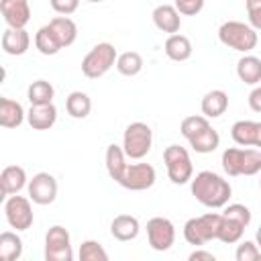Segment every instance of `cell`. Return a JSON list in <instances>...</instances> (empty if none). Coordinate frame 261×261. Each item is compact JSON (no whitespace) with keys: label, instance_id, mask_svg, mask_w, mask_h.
Segmentation results:
<instances>
[{"label":"cell","instance_id":"ac0fdd59","mask_svg":"<svg viewBox=\"0 0 261 261\" xmlns=\"http://www.w3.org/2000/svg\"><path fill=\"white\" fill-rule=\"evenodd\" d=\"M24 120V108L20 102L10 98H0V124L4 128H16Z\"/></svg>","mask_w":261,"mask_h":261},{"label":"cell","instance_id":"b9f144b4","mask_svg":"<svg viewBox=\"0 0 261 261\" xmlns=\"http://www.w3.org/2000/svg\"><path fill=\"white\" fill-rule=\"evenodd\" d=\"M190 261H214V255L212 253H208V251H194L192 255H190Z\"/></svg>","mask_w":261,"mask_h":261},{"label":"cell","instance_id":"6da1fadb","mask_svg":"<svg viewBox=\"0 0 261 261\" xmlns=\"http://www.w3.org/2000/svg\"><path fill=\"white\" fill-rule=\"evenodd\" d=\"M190 190H192V196L206 208H224L232 194L230 184L222 175L208 171V169L200 171V173H196V177H192Z\"/></svg>","mask_w":261,"mask_h":261},{"label":"cell","instance_id":"f6af8a7d","mask_svg":"<svg viewBox=\"0 0 261 261\" xmlns=\"http://www.w3.org/2000/svg\"><path fill=\"white\" fill-rule=\"evenodd\" d=\"M259 188H261V179H259Z\"/></svg>","mask_w":261,"mask_h":261},{"label":"cell","instance_id":"603a6c76","mask_svg":"<svg viewBox=\"0 0 261 261\" xmlns=\"http://www.w3.org/2000/svg\"><path fill=\"white\" fill-rule=\"evenodd\" d=\"M165 55L171 59V61H186L190 59L192 55V43L186 35H169L167 41H165Z\"/></svg>","mask_w":261,"mask_h":261},{"label":"cell","instance_id":"cb8c5ba5","mask_svg":"<svg viewBox=\"0 0 261 261\" xmlns=\"http://www.w3.org/2000/svg\"><path fill=\"white\" fill-rule=\"evenodd\" d=\"M22 255V241L16 232L4 230L0 234V259L2 261H16Z\"/></svg>","mask_w":261,"mask_h":261},{"label":"cell","instance_id":"f1b7e54d","mask_svg":"<svg viewBox=\"0 0 261 261\" xmlns=\"http://www.w3.org/2000/svg\"><path fill=\"white\" fill-rule=\"evenodd\" d=\"M65 110L73 118H86L92 110V100L84 92H71L65 100Z\"/></svg>","mask_w":261,"mask_h":261},{"label":"cell","instance_id":"d4e9b609","mask_svg":"<svg viewBox=\"0 0 261 261\" xmlns=\"http://www.w3.org/2000/svg\"><path fill=\"white\" fill-rule=\"evenodd\" d=\"M124 167H126L124 149L118 147V145H114V143L108 145V149H106V171H108L110 179L118 181V177H120V173L124 171Z\"/></svg>","mask_w":261,"mask_h":261},{"label":"cell","instance_id":"484cf974","mask_svg":"<svg viewBox=\"0 0 261 261\" xmlns=\"http://www.w3.org/2000/svg\"><path fill=\"white\" fill-rule=\"evenodd\" d=\"M53 96H55V90L53 86L47 82V80H37L29 86L27 90V98L31 102V106H41V104H51L53 102Z\"/></svg>","mask_w":261,"mask_h":261},{"label":"cell","instance_id":"d590c367","mask_svg":"<svg viewBox=\"0 0 261 261\" xmlns=\"http://www.w3.org/2000/svg\"><path fill=\"white\" fill-rule=\"evenodd\" d=\"M234 257H237V261H259L261 259V249L257 247V243L245 241L237 247Z\"/></svg>","mask_w":261,"mask_h":261},{"label":"cell","instance_id":"83f0119b","mask_svg":"<svg viewBox=\"0 0 261 261\" xmlns=\"http://www.w3.org/2000/svg\"><path fill=\"white\" fill-rule=\"evenodd\" d=\"M35 47H37L39 53H43V55H55L59 49H63L61 43L57 41L55 33H53V29H51L49 24H45V27H41V29L37 31V35H35Z\"/></svg>","mask_w":261,"mask_h":261},{"label":"cell","instance_id":"9a60e30c","mask_svg":"<svg viewBox=\"0 0 261 261\" xmlns=\"http://www.w3.org/2000/svg\"><path fill=\"white\" fill-rule=\"evenodd\" d=\"M27 186V171L20 165H8L0 173V190L4 196L18 194Z\"/></svg>","mask_w":261,"mask_h":261},{"label":"cell","instance_id":"ab89813d","mask_svg":"<svg viewBox=\"0 0 261 261\" xmlns=\"http://www.w3.org/2000/svg\"><path fill=\"white\" fill-rule=\"evenodd\" d=\"M49 4H51V8H53L57 14L69 16V14H73V12L77 10L80 0H49Z\"/></svg>","mask_w":261,"mask_h":261},{"label":"cell","instance_id":"7a4b0ae2","mask_svg":"<svg viewBox=\"0 0 261 261\" xmlns=\"http://www.w3.org/2000/svg\"><path fill=\"white\" fill-rule=\"evenodd\" d=\"M220 222H222V214H216V212H206L202 216L190 218L184 224V239L194 247L206 245V243L218 239Z\"/></svg>","mask_w":261,"mask_h":261},{"label":"cell","instance_id":"ee69618b","mask_svg":"<svg viewBox=\"0 0 261 261\" xmlns=\"http://www.w3.org/2000/svg\"><path fill=\"white\" fill-rule=\"evenodd\" d=\"M86 2H94L96 4V2H102V0H86Z\"/></svg>","mask_w":261,"mask_h":261},{"label":"cell","instance_id":"d6986e66","mask_svg":"<svg viewBox=\"0 0 261 261\" xmlns=\"http://www.w3.org/2000/svg\"><path fill=\"white\" fill-rule=\"evenodd\" d=\"M257 133H259V122H255V120H237L230 128L232 141L241 147H255Z\"/></svg>","mask_w":261,"mask_h":261},{"label":"cell","instance_id":"74e56055","mask_svg":"<svg viewBox=\"0 0 261 261\" xmlns=\"http://www.w3.org/2000/svg\"><path fill=\"white\" fill-rule=\"evenodd\" d=\"M245 6H247L249 24L255 31H261V0H245Z\"/></svg>","mask_w":261,"mask_h":261},{"label":"cell","instance_id":"52a82bcc","mask_svg":"<svg viewBox=\"0 0 261 261\" xmlns=\"http://www.w3.org/2000/svg\"><path fill=\"white\" fill-rule=\"evenodd\" d=\"M155 167L149 165V163H126L124 171L120 173L118 177V186L126 188V190H133V192H143V190H149L153 184H155Z\"/></svg>","mask_w":261,"mask_h":261},{"label":"cell","instance_id":"f35d334b","mask_svg":"<svg viewBox=\"0 0 261 261\" xmlns=\"http://www.w3.org/2000/svg\"><path fill=\"white\" fill-rule=\"evenodd\" d=\"M175 8L184 16H196L204 8V0H175Z\"/></svg>","mask_w":261,"mask_h":261},{"label":"cell","instance_id":"4316f807","mask_svg":"<svg viewBox=\"0 0 261 261\" xmlns=\"http://www.w3.org/2000/svg\"><path fill=\"white\" fill-rule=\"evenodd\" d=\"M188 143L196 153H212L220 145V137L212 126H208V128L200 130L196 137H192Z\"/></svg>","mask_w":261,"mask_h":261},{"label":"cell","instance_id":"d6a6232c","mask_svg":"<svg viewBox=\"0 0 261 261\" xmlns=\"http://www.w3.org/2000/svg\"><path fill=\"white\" fill-rule=\"evenodd\" d=\"M80 261H108V253L98 241H84L80 247Z\"/></svg>","mask_w":261,"mask_h":261},{"label":"cell","instance_id":"5bb4252c","mask_svg":"<svg viewBox=\"0 0 261 261\" xmlns=\"http://www.w3.org/2000/svg\"><path fill=\"white\" fill-rule=\"evenodd\" d=\"M29 47H31V37L24 29L8 27L2 33V51L6 55H24Z\"/></svg>","mask_w":261,"mask_h":261},{"label":"cell","instance_id":"5b68a950","mask_svg":"<svg viewBox=\"0 0 261 261\" xmlns=\"http://www.w3.org/2000/svg\"><path fill=\"white\" fill-rule=\"evenodd\" d=\"M153 145V130L145 122H130L122 135V149L128 159H143Z\"/></svg>","mask_w":261,"mask_h":261},{"label":"cell","instance_id":"30bf717a","mask_svg":"<svg viewBox=\"0 0 261 261\" xmlns=\"http://www.w3.org/2000/svg\"><path fill=\"white\" fill-rule=\"evenodd\" d=\"M147 239L151 249L155 251H167L175 241V226L169 218L155 216L147 222Z\"/></svg>","mask_w":261,"mask_h":261},{"label":"cell","instance_id":"2e32d148","mask_svg":"<svg viewBox=\"0 0 261 261\" xmlns=\"http://www.w3.org/2000/svg\"><path fill=\"white\" fill-rule=\"evenodd\" d=\"M27 120H29L31 128L47 130L57 120V108L53 106V102L51 104H41V106H31V110L27 112Z\"/></svg>","mask_w":261,"mask_h":261},{"label":"cell","instance_id":"7402d4cb","mask_svg":"<svg viewBox=\"0 0 261 261\" xmlns=\"http://www.w3.org/2000/svg\"><path fill=\"white\" fill-rule=\"evenodd\" d=\"M49 27L53 29L61 47H69L77 39V27L69 16H55V18L49 20Z\"/></svg>","mask_w":261,"mask_h":261},{"label":"cell","instance_id":"4dcf8cb0","mask_svg":"<svg viewBox=\"0 0 261 261\" xmlns=\"http://www.w3.org/2000/svg\"><path fill=\"white\" fill-rule=\"evenodd\" d=\"M116 69H118V73L133 77L143 69V57L137 51H124L116 59Z\"/></svg>","mask_w":261,"mask_h":261},{"label":"cell","instance_id":"44dd1931","mask_svg":"<svg viewBox=\"0 0 261 261\" xmlns=\"http://www.w3.org/2000/svg\"><path fill=\"white\" fill-rule=\"evenodd\" d=\"M237 75L243 84L255 86L261 82V59L255 55H245L237 63Z\"/></svg>","mask_w":261,"mask_h":261},{"label":"cell","instance_id":"4fadbf2b","mask_svg":"<svg viewBox=\"0 0 261 261\" xmlns=\"http://www.w3.org/2000/svg\"><path fill=\"white\" fill-rule=\"evenodd\" d=\"M153 22L159 31L163 33H169V35H175L181 27V18H179V10L171 4H159L155 10H153Z\"/></svg>","mask_w":261,"mask_h":261},{"label":"cell","instance_id":"7c38bea8","mask_svg":"<svg viewBox=\"0 0 261 261\" xmlns=\"http://www.w3.org/2000/svg\"><path fill=\"white\" fill-rule=\"evenodd\" d=\"M0 12L4 16V22L12 29H24L31 20L29 0H0Z\"/></svg>","mask_w":261,"mask_h":261},{"label":"cell","instance_id":"ffe728a7","mask_svg":"<svg viewBox=\"0 0 261 261\" xmlns=\"http://www.w3.org/2000/svg\"><path fill=\"white\" fill-rule=\"evenodd\" d=\"M228 108V96L222 90H210L202 98V114L206 118H218Z\"/></svg>","mask_w":261,"mask_h":261},{"label":"cell","instance_id":"7bdbcfd3","mask_svg":"<svg viewBox=\"0 0 261 261\" xmlns=\"http://www.w3.org/2000/svg\"><path fill=\"white\" fill-rule=\"evenodd\" d=\"M255 243H257V247L261 249V226H259L257 232H255Z\"/></svg>","mask_w":261,"mask_h":261},{"label":"cell","instance_id":"8d00e7d4","mask_svg":"<svg viewBox=\"0 0 261 261\" xmlns=\"http://www.w3.org/2000/svg\"><path fill=\"white\" fill-rule=\"evenodd\" d=\"M222 214L228 216V218H234V220L243 222L245 226H249V222H251V210L247 206H243V204H228Z\"/></svg>","mask_w":261,"mask_h":261},{"label":"cell","instance_id":"836d02e7","mask_svg":"<svg viewBox=\"0 0 261 261\" xmlns=\"http://www.w3.org/2000/svg\"><path fill=\"white\" fill-rule=\"evenodd\" d=\"M210 126V122H208V118L206 116H186L184 120H181V124H179V130H181V135L190 141L192 137H196L200 130H204V128H208Z\"/></svg>","mask_w":261,"mask_h":261},{"label":"cell","instance_id":"f546056e","mask_svg":"<svg viewBox=\"0 0 261 261\" xmlns=\"http://www.w3.org/2000/svg\"><path fill=\"white\" fill-rule=\"evenodd\" d=\"M245 224L234 220V218H228L222 214V222H220V230H218V241L226 243V245H232V243H239L243 232H245Z\"/></svg>","mask_w":261,"mask_h":261},{"label":"cell","instance_id":"3957f363","mask_svg":"<svg viewBox=\"0 0 261 261\" xmlns=\"http://www.w3.org/2000/svg\"><path fill=\"white\" fill-rule=\"evenodd\" d=\"M218 39L228 49L247 53L257 45V31L251 24H245L241 20H226L218 29Z\"/></svg>","mask_w":261,"mask_h":261},{"label":"cell","instance_id":"277c9868","mask_svg":"<svg viewBox=\"0 0 261 261\" xmlns=\"http://www.w3.org/2000/svg\"><path fill=\"white\" fill-rule=\"evenodd\" d=\"M116 59H118V53H116L114 45H110V43H98L84 57V61H82V73L86 77H90V80H98L112 65H116Z\"/></svg>","mask_w":261,"mask_h":261},{"label":"cell","instance_id":"e575fe53","mask_svg":"<svg viewBox=\"0 0 261 261\" xmlns=\"http://www.w3.org/2000/svg\"><path fill=\"white\" fill-rule=\"evenodd\" d=\"M261 171V151L243 149V171L241 175H255Z\"/></svg>","mask_w":261,"mask_h":261},{"label":"cell","instance_id":"1f68e13d","mask_svg":"<svg viewBox=\"0 0 261 261\" xmlns=\"http://www.w3.org/2000/svg\"><path fill=\"white\" fill-rule=\"evenodd\" d=\"M220 163H222V169H224L226 175H230V177L241 175V171H243V149H239V147L224 149Z\"/></svg>","mask_w":261,"mask_h":261},{"label":"cell","instance_id":"60d3db41","mask_svg":"<svg viewBox=\"0 0 261 261\" xmlns=\"http://www.w3.org/2000/svg\"><path fill=\"white\" fill-rule=\"evenodd\" d=\"M249 106H251L253 112H261V86H257L249 94Z\"/></svg>","mask_w":261,"mask_h":261},{"label":"cell","instance_id":"e0dca14e","mask_svg":"<svg viewBox=\"0 0 261 261\" xmlns=\"http://www.w3.org/2000/svg\"><path fill=\"white\" fill-rule=\"evenodd\" d=\"M141 226H139V220L130 214H118L114 216L112 224H110V232L116 241H133L137 239Z\"/></svg>","mask_w":261,"mask_h":261},{"label":"cell","instance_id":"8fae6325","mask_svg":"<svg viewBox=\"0 0 261 261\" xmlns=\"http://www.w3.org/2000/svg\"><path fill=\"white\" fill-rule=\"evenodd\" d=\"M27 188H29V198L39 206H47L57 198V181L47 171L35 173Z\"/></svg>","mask_w":261,"mask_h":261},{"label":"cell","instance_id":"8992f818","mask_svg":"<svg viewBox=\"0 0 261 261\" xmlns=\"http://www.w3.org/2000/svg\"><path fill=\"white\" fill-rule=\"evenodd\" d=\"M163 161H165V167H167V175L173 184L181 186V184L192 181L194 165H192L188 149H184L179 145H169L163 151Z\"/></svg>","mask_w":261,"mask_h":261},{"label":"cell","instance_id":"ba28073f","mask_svg":"<svg viewBox=\"0 0 261 261\" xmlns=\"http://www.w3.org/2000/svg\"><path fill=\"white\" fill-rule=\"evenodd\" d=\"M45 259L47 261H71L73 259L67 228L55 224L47 230V234H45Z\"/></svg>","mask_w":261,"mask_h":261},{"label":"cell","instance_id":"9c48e42d","mask_svg":"<svg viewBox=\"0 0 261 261\" xmlns=\"http://www.w3.org/2000/svg\"><path fill=\"white\" fill-rule=\"evenodd\" d=\"M31 198H24V196H18V194H12L6 198L4 202V214H6V220L12 228L16 230H27L31 228L33 224V208H31Z\"/></svg>","mask_w":261,"mask_h":261}]
</instances>
